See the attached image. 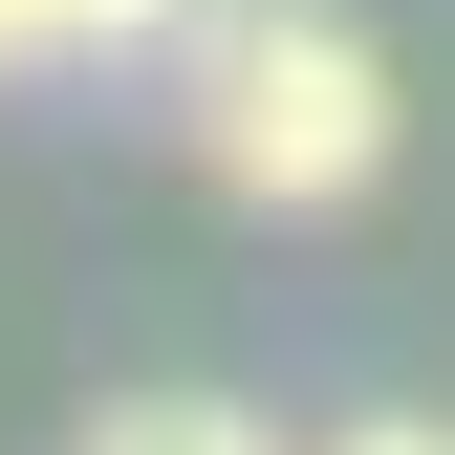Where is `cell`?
I'll use <instances>...</instances> for the list:
<instances>
[{
	"label": "cell",
	"mask_w": 455,
	"mask_h": 455,
	"mask_svg": "<svg viewBox=\"0 0 455 455\" xmlns=\"http://www.w3.org/2000/svg\"><path fill=\"white\" fill-rule=\"evenodd\" d=\"M174 131H196L217 196H260V217H347V196L390 174V44L347 22V0H196V44H174Z\"/></svg>",
	"instance_id": "cell-1"
},
{
	"label": "cell",
	"mask_w": 455,
	"mask_h": 455,
	"mask_svg": "<svg viewBox=\"0 0 455 455\" xmlns=\"http://www.w3.org/2000/svg\"><path fill=\"white\" fill-rule=\"evenodd\" d=\"M66 455H282V434L239 412V390H108V412H87Z\"/></svg>",
	"instance_id": "cell-2"
},
{
	"label": "cell",
	"mask_w": 455,
	"mask_h": 455,
	"mask_svg": "<svg viewBox=\"0 0 455 455\" xmlns=\"http://www.w3.org/2000/svg\"><path fill=\"white\" fill-rule=\"evenodd\" d=\"M44 66H108V44H196V0H22Z\"/></svg>",
	"instance_id": "cell-3"
},
{
	"label": "cell",
	"mask_w": 455,
	"mask_h": 455,
	"mask_svg": "<svg viewBox=\"0 0 455 455\" xmlns=\"http://www.w3.org/2000/svg\"><path fill=\"white\" fill-rule=\"evenodd\" d=\"M304 455H455V412H347V434H304Z\"/></svg>",
	"instance_id": "cell-4"
},
{
	"label": "cell",
	"mask_w": 455,
	"mask_h": 455,
	"mask_svg": "<svg viewBox=\"0 0 455 455\" xmlns=\"http://www.w3.org/2000/svg\"><path fill=\"white\" fill-rule=\"evenodd\" d=\"M0 66H44V44H22V0H0Z\"/></svg>",
	"instance_id": "cell-5"
}]
</instances>
